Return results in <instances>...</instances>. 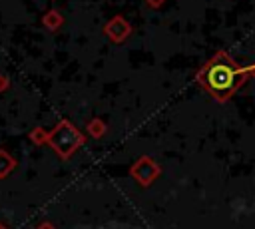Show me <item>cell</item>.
Returning <instances> with one entry per match:
<instances>
[{
	"mask_svg": "<svg viewBox=\"0 0 255 229\" xmlns=\"http://www.w3.org/2000/svg\"><path fill=\"white\" fill-rule=\"evenodd\" d=\"M245 78H247V72L239 68L235 60H231L223 52L215 54L197 74L199 84L219 100H225L227 96H231Z\"/></svg>",
	"mask_w": 255,
	"mask_h": 229,
	"instance_id": "obj_1",
	"label": "cell"
}]
</instances>
